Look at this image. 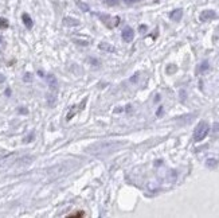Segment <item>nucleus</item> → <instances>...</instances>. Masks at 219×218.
Returning <instances> with one entry per match:
<instances>
[{
  "label": "nucleus",
  "instance_id": "f257e3e1",
  "mask_svg": "<svg viewBox=\"0 0 219 218\" xmlns=\"http://www.w3.org/2000/svg\"><path fill=\"white\" fill-rule=\"evenodd\" d=\"M208 132H210V125H208V123L200 121L194 131V140L195 141H202V140L208 135Z\"/></svg>",
  "mask_w": 219,
  "mask_h": 218
},
{
  "label": "nucleus",
  "instance_id": "f03ea898",
  "mask_svg": "<svg viewBox=\"0 0 219 218\" xmlns=\"http://www.w3.org/2000/svg\"><path fill=\"white\" fill-rule=\"evenodd\" d=\"M215 16H216L215 11H212V10H206V11H203V12H200L199 19H200L202 22H207V20H211V19H214Z\"/></svg>",
  "mask_w": 219,
  "mask_h": 218
},
{
  "label": "nucleus",
  "instance_id": "7ed1b4c3",
  "mask_svg": "<svg viewBox=\"0 0 219 218\" xmlns=\"http://www.w3.org/2000/svg\"><path fill=\"white\" fill-rule=\"evenodd\" d=\"M133 36H135V31H133V28H130V27H125L124 31H122V39H124L125 42H132Z\"/></svg>",
  "mask_w": 219,
  "mask_h": 218
},
{
  "label": "nucleus",
  "instance_id": "20e7f679",
  "mask_svg": "<svg viewBox=\"0 0 219 218\" xmlns=\"http://www.w3.org/2000/svg\"><path fill=\"white\" fill-rule=\"evenodd\" d=\"M169 16H171V19H172V20L179 22V20L181 19V16H183V10H181V8H178V10L172 11Z\"/></svg>",
  "mask_w": 219,
  "mask_h": 218
},
{
  "label": "nucleus",
  "instance_id": "39448f33",
  "mask_svg": "<svg viewBox=\"0 0 219 218\" xmlns=\"http://www.w3.org/2000/svg\"><path fill=\"white\" fill-rule=\"evenodd\" d=\"M47 80H49L50 88H51L53 90H57V89H58V81H57V78H55V75L49 74V75H47Z\"/></svg>",
  "mask_w": 219,
  "mask_h": 218
},
{
  "label": "nucleus",
  "instance_id": "423d86ee",
  "mask_svg": "<svg viewBox=\"0 0 219 218\" xmlns=\"http://www.w3.org/2000/svg\"><path fill=\"white\" fill-rule=\"evenodd\" d=\"M98 47L101 48V50H105V51H109V53H113L114 50H116V48L113 47V46H110V45H108V43L106 42H104V43H100V45H98Z\"/></svg>",
  "mask_w": 219,
  "mask_h": 218
},
{
  "label": "nucleus",
  "instance_id": "0eeeda50",
  "mask_svg": "<svg viewBox=\"0 0 219 218\" xmlns=\"http://www.w3.org/2000/svg\"><path fill=\"white\" fill-rule=\"evenodd\" d=\"M22 19H23V23L26 24V27H27V28H31V27H33V20H31V18L27 15V13H23Z\"/></svg>",
  "mask_w": 219,
  "mask_h": 218
},
{
  "label": "nucleus",
  "instance_id": "6e6552de",
  "mask_svg": "<svg viewBox=\"0 0 219 218\" xmlns=\"http://www.w3.org/2000/svg\"><path fill=\"white\" fill-rule=\"evenodd\" d=\"M218 164H219V161L216 160V159H214V158L207 159V161H206V166H207L208 168H215Z\"/></svg>",
  "mask_w": 219,
  "mask_h": 218
},
{
  "label": "nucleus",
  "instance_id": "1a4fd4ad",
  "mask_svg": "<svg viewBox=\"0 0 219 218\" xmlns=\"http://www.w3.org/2000/svg\"><path fill=\"white\" fill-rule=\"evenodd\" d=\"M63 23L66 24V26H78L79 22L75 20V19H70V18H65V20H63Z\"/></svg>",
  "mask_w": 219,
  "mask_h": 218
},
{
  "label": "nucleus",
  "instance_id": "9d476101",
  "mask_svg": "<svg viewBox=\"0 0 219 218\" xmlns=\"http://www.w3.org/2000/svg\"><path fill=\"white\" fill-rule=\"evenodd\" d=\"M207 70H208V62H207V61H204L202 65H200L199 71H200V73H204V71H207Z\"/></svg>",
  "mask_w": 219,
  "mask_h": 218
},
{
  "label": "nucleus",
  "instance_id": "9b49d317",
  "mask_svg": "<svg viewBox=\"0 0 219 218\" xmlns=\"http://www.w3.org/2000/svg\"><path fill=\"white\" fill-rule=\"evenodd\" d=\"M8 27V20L4 18H0V28H7Z\"/></svg>",
  "mask_w": 219,
  "mask_h": 218
},
{
  "label": "nucleus",
  "instance_id": "f8f14e48",
  "mask_svg": "<svg viewBox=\"0 0 219 218\" xmlns=\"http://www.w3.org/2000/svg\"><path fill=\"white\" fill-rule=\"evenodd\" d=\"M78 5H79V7H81L84 11H87V10H89V8H87V5L84 4V3H81V1H78Z\"/></svg>",
  "mask_w": 219,
  "mask_h": 218
},
{
  "label": "nucleus",
  "instance_id": "ddd939ff",
  "mask_svg": "<svg viewBox=\"0 0 219 218\" xmlns=\"http://www.w3.org/2000/svg\"><path fill=\"white\" fill-rule=\"evenodd\" d=\"M31 78H33V77H31L30 73H27V74L24 75V81H26V82H31Z\"/></svg>",
  "mask_w": 219,
  "mask_h": 218
},
{
  "label": "nucleus",
  "instance_id": "4468645a",
  "mask_svg": "<svg viewBox=\"0 0 219 218\" xmlns=\"http://www.w3.org/2000/svg\"><path fill=\"white\" fill-rule=\"evenodd\" d=\"M175 69H176V67H175V66H168V67H167L168 73H175V71H173V70H175Z\"/></svg>",
  "mask_w": 219,
  "mask_h": 218
},
{
  "label": "nucleus",
  "instance_id": "2eb2a0df",
  "mask_svg": "<svg viewBox=\"0 0 219 218\" xmlns=\"http://www.w3.org/2000/svg\"><path fill=\"white\" fill-rule=\"evenodd\" d=\"M81 215H84V211H78L77 214H73V217H81Z\"/></svg>",
  "mask_w": 219,
  "mask_h": 218
},
{
  "label": "nucleus",
  "instance_id": "dca6fc26",
  "mask_svg": "<svg viewBox=\"0 0 219 218\" xmlns=\"http://www.w3.org/2000/svg\"><path fill=\"white\" fill-rule=\"evenodd\" d=\"M145 30H146V26H144V24H143V26H140V31L141 32H145Z\"/></svg>",
  "mask_w": 219,
  "mask_h": 218
},
{
  "label": "nucleus",
  "instance_id": "f3484780",
  "mask_svg": "<svg viewBox=\"0 0 219 218\" xmlns=\"http://www.w3.org/2000/svg\"><path fill=\"white\" fill-rule=\"evenodd\" d=\"M33 140V135H30V137H27V139H24V141L27 143V141H31Z\"/></svg>",
  "mask_w": 219,
  "mask_h": 218
},
{
  "label": "nucleus",
  "instance_id": "a211bd4d",
  "mask_svg": "<svg viewBox=\"0 0 219 218\" xmlns=\"http://www.w3.org/2000/svg\"><path fill=\"white\" fill-rule=\"evenodd\" d=\"M124 1L125 3H129V4H130V3H135V1H137V0H124Z\"/></svg>",
  "mask_w": 219,
  "mask_h": 218
}]
</instances>
